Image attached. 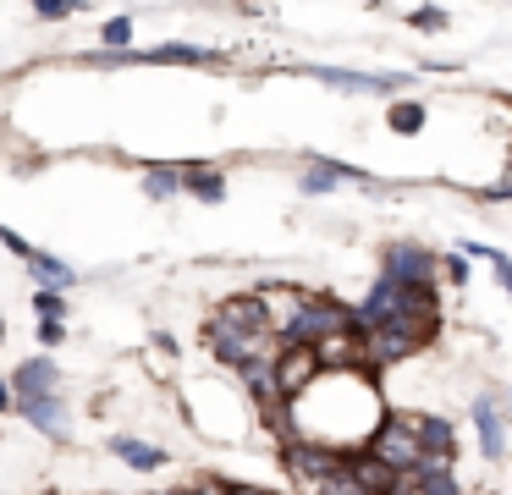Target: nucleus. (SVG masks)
Instances as JSON below:
<instances>
[{"mask_svg":"<svg viewBox=\"0 0 512 495\" xmlns=\"http://www.w3.org/2000/svg\"><path fill=\"white\" fill-rule=\"evenodd\" d=\"M430 336H435V308H419V314H402L391 325H375L369 330V363H397L408 352H419Z\"/></svg>","mask_w":512,"mask_h":495,"instance_id":"nucleus-1","label":"nucleus"},{"mask_svg":"<svg viewBox=\"0 0 512 495\" xmlns=\"http://www.w3.org/2000/svg\"><path fill=\"white\" fill-rule=\"evenodd\" d=\"M369 457H380L386 468L397 473H419L424 468V451H419V418H386L375 435L364 440Z\"/></svg>","mask_w":512,"mask_h":495,"instance_id":"nucleus-2","label":"nucleus"},{"mask_svg":"<svg viewBox=\"0 0 512 495\" xmlns=\"http://www.w3.org/2000/svg\"><path fill=\"white\" fill-rule=\"evenodd\" d=\"M320 374H325L320 347H309V341H281V352H276V391H281V407L298 402V396L309 391Z\"/></svg>","mask_w":512,"mask_h":495,"instance_id":"nucleus-3","label":"nucleus"},{"mask_svg":"<svg viewBox=\"0 0 512 495\" xmlns=\"http://www.w3.org/2000/svg\"><path fill=\"white\" fill-rule=\"evenodd\" d=\"M358 325L353 314H347L342 303H331V297H303V308L287 319V336L281 341H309V347H320L325 336H336V330Z\"/></svg>","mask_w":512,"mask_h":495,"instance_id":"nucleus-4","label":"nucleus"},{"mask_svg":"<svg viewBox=\"0 0 512 495\" xmlns=\"http://www.w3.org/2000/svg\"><path fill=\"white\" fill-rule=\"evenodd\" d=\"M281 462H287L303 484H314V490L347 473V457H342V451H331V446H320V440H292V446L281 451Z\"/></svg>","mask_w":512,"mask_h":495,"instance_id":"nucleus-5","label":"nucleus"},{"mask_svg":"<svg viewBox=\"0 0 512 495\" xmlns=\"http://www.w3.org/2000/svg\"><path fill=\"white\" fill-rule=\"evenodd\" d=\"M309 77H320L325 88H342V94H397L408 88V72H342V66H303Z\"/></svg>","mask_w":512,"mask_h":495,"instance_id":"nucleus-6","label":"nucleus"},{"mask_svg":"<svg viewBox=\"0 0 512 495\" xmlns=\"http://www.w3.org/2000/svg\"><path fill=\"white\" fill-rule=\"evenodd\" d=\"M347 479L364 495H402V479H408V473L386 468V462L369 457V451H347Z\"/></svg>","mask_w":512,"mask_h":495,"instance_id":"nucleus-7","label":"nucleus"},{"mask_svg":"<svg viewBox=\"0 0 512 495\" xmlns=\"http://www.w3.org/2000/svg\"><path fill=\"white\" fill-rule=\"evenodd\" d=\"M320 358L331 374H353L358 363H369V336L358 325H347V330H336V336L320 341Z\"/></svg>","mask_w":512,"mask_h":495,"instance_id":"nucleus-8","label":"nucleus"},{"mask_svg":"<svg viewBox=\"0 0 512 495\" xmlns=\"http://www.w3.org/2000/svg\"><path fill=\"white\" fill-rule=\"evenodd\" d=\"M204 336H210V352H215V358L232 363V369H248V363L259 358V347H265V336H243V330L221 325V319H215V325L204 330Z\"/></svg>","mask_w":512,"mask_h":495,"instance_id":"nucleus-9","label":"nucleus"},{"mask_svg":"<svg viewBox=\"0 0 512 495\" xmlns=\"http://www.w3.org/2000/svg\"><path fill=\"white\" fill-rule=\"evenodd\" d=\"M215 319H221V325H232V330H243V336H265V330H270L265 297H254V292H248V297H226Z\"/></svg>","mask_w":512,"mask_h":495,"instance_id":"nucleus-10","label":"nucleus"},{"mask_svg":"<svg viewBox=\"0 0 512 495\" xmlns=\"http://www.w3.org/2000/svg\"><path fill=\"white\" fill-rule=\"evenodd\" d=\"M474 424H479V451L490 462H501V446H507V418H501L496 396H479L474 402Z\"/></svg>","mask_w":512,"mask_h":495,"instance_id":"nucleus-11","label":"nucleus"},{"mask_svg":"<svg viewBox=\"0 0 512 495\" xmlns=\"http://www.w3.org/2000/svg\"><path fill=\"white\" fill-rule=\"evenodd\" d=\"M12 385H17V402H23V396H56L61 391V374H56V363H50V358H28V363H17Z\"/></svg>","mask_w":512,"mask_h":495,"instance_id":"nucleus-12","label":"nucleus"},{"mask_svg":"<svg viewBox=\"0 0 512 495\" xmlns=\"http://www.w3.org/2000/svg\"><path fill=\"white\" fill-rule=\"evenodd\" d=\"M17 413H23L28 424H39L50 440H67V407H61L56 396H23V402H17Z\"/></svg>","mask_w":512,"mask_h":495,"instance_id":"nucleus-13","label":"nucleus"},{"mask_svg":"<svg viewBox=\"0 0 512 495\" xmlns=\"http://www.w3.org/2000/svg\"><path fill=\"white\" fill-rule=\"evenodd\" d=\"M386 275L391 281H408V286H430V275H435V259L424 248H391V259H386Z\"/></svg>","mask_w":512,"mask_h":495,"instance_id":"nucleus-14","label":"nucleus"},{"mask_svg":"<svg viewBox=\"0 0 512 495\" xmlns=\"http://www.w3.org/2000/svg\"><path fill=\"white\" fill-rule=\"evenodd\" d=\"M419 451H424V462H452L457 457V435H452V424L446 418H419Z\"/></svg>","mask_w":512,"mask_h":495,"instance_id":"nucleus-15","label":"nucleus"},{"mask_svg":"<svg viewBox=\"0 0 512 495\" xmlns=\"http://www.w3.org/2000/svg\"><path fill=\"white\" fill-rule=\"evenodd\" d=\"M336 182H369V171H353V165L342 160H314L309 171H303V193H325V187Z\"/></svg>","mask_w":512,"mask_h":495,"instance_id":"nucleus-16","label":"nucleus"},{"mask_svg":"<svg viewBox=\"0 0 512 495\" xmlns=\"http://www.w3.org/2000/svg\"><path fill=\"white\" fill-rule=\"evenodd\" d=\"M402 495H463L452 479V468H441V462H424L419 473H413V484H402Z\"/></svg>","mask_w":512,"mask_h":495,"instance_id":"nucleus-17","label":"nucleus"},{"mask_svg":"<svg viewBox=\"0 0 512 495\" xmlns=\"http://www.w3.org/2000/svg\"><path fill=\"white\" fill-rule=\"evenodd\" d=\"M182 187H188L193 198H204V204H221L226 198V176L210 171V165H182Z\"/></svg>","mask_w":512,"mask_h":495,"instance_id":"nucleus-18","label":"nucleus"},{"mask_svg":"<svg viewBox=\"0 0 512 495\" xmlns=\"http://www.w3.org/2000/svg\"><path fill=\"white\" fill-rule=\"evenodd\" d=\"M111 451H116L122 462H133V468H144V473H149V468H166V451L149 446V440H133V435H116Z\"/></svg>","mask_w":512,"mask_h":495,"instance_id":"nucleus-19","label":"nucleus"},{"mask_svg":"<svg viewBox=\"0 0 512 495\" xmlns=\"http://www.w3.org/2000/svg\"><path fill=\"white\" fill-rule=\"evenodd\" d=\"M28 270H34L39 286H50V292H61V286L78 281V270H72L67 259H56V253H34V259H28Z\"/></svg>","mask_w":512,"mask_h":495,"instance_id":"nucleus-20","label":"nucleus"},{"mask_svg":"<svg viewBox=\"0 0 512 495\" xmlns=\"http://www.w3.org/2000/svg\"><path fill=\"white\" fill-rule=\"evenodd\" d=\"M182 187V171H171V165H149V176H144V193L155 198V204H166L171 193Z\"/></svg>","mask_w":512,"mask_h":495,"instance_id":"nucleus-21","label":"nucleus"},{"mask_svg":"<svg viewBox=\"0 0 512 495\" xmlns=\"http://www.w3.org/2000/svg\"><path fill=\"white\" fill-rule=\"evenodd\" d=\"M386 121H391V132H402V138H408V132H424V105L419 99H397Z\"/></svg>","mask_w":512,"mask_h":495,"instance_id":"nucleus-22","label":"nucleus"},{"mask_svg":"<svg viewBox=\"0 0 512 495\" xmlns=\"http://www.w3.org/2000/svg\"><path fill=\"white\" fill-rule=\"evenodd\" d=\"M408 28H419V33H441V28H446V11H441V6H419V11L408 17Z\"/></svg>","mask_w":512,"mask_h":495,"instance_id":"nucleus-23","label":"nucleus"},{"mask_svg":"<svg viewBox=\"0 0 512 495\" xmlns=\"http://www.w3.org/2000/svg\"><path fill=\"white\" fill-rule=\"evenodd\" d=\"M100 39L111 44V50H127V39H133V22H127V17H111V22L100 28Z\"/></svg>","mask_w":512,"mask_h":495,"instance_id":"nucleus-24","label":"nucleus"},{"mask_svg":"<svg viewBox=\"0 0 512 495\" xmlns=\"http://www.w3.org/2000/svg\"><path fill=\"white\" fill-rule=\"evenodd\" d=\"M34 308H39L45 319H61V314H67V297L50 292V286H39V292H34Z\"/></svg>","mask_w":512,"mask_h":495,"instance_id":"nucleus-25","label":"nucleus"},{"mask_svg":"<svg viewBox=\"0 0 512 495\" xmlns=\"http://www.w3.org/2000/svg\"><path fill=\"white\" fill-rule=\"evenodd\" d=\"M72 6H78V0H34V17L61 22V17H72Z\"/></svg>","mask_w":512,"mask_h":495,"instance_id":"nucleus-26","label":"nucleus"},{"mask_svg":"<svg viewBox=\"0 0 512 495\" xmlns=\"http://www.w3.org/2000/svg\"><path fill=\"white\" fill-rule=\"evenodd\" d=\"M0 242H6V248H12V253H17V259H23V264H28V259H34V253H39V248H34V242H28V237H17V231H12V226H0Z\"/></svg>","mask_w":512,"mask_h":495,"instance_id":"nucleus-27","label":"nucleus"},{"mask_svg":"<svg viewBox=\"0 0 512 495\" xmlns=\"http://www.w3.org/2000/svg\"><path fill=\"white\" fill-rule=\"evenodd\" d=\"M61 336H67V319H45V325H39V341H45V347H61Z\"/></svg>","mask_w":512,"mask_h":495,"instance_id":"nucleus-28","label":"nucleus"},{"mask_svg":"<svg viewBox=\"0 0 512 495\" xmlns=\"http://www.w3.org/2000/svg\"><path fill=\"white\" fill-rule=\"evenodd\" d=\"M320 495H364V490H358V484H353V479H347V473H342V479L320 484Z\"/></svg>","mask_w":512,"mask_h":495,"instance_id":"nucleus-29","label":"nucleus"},{"mask_svg":"<svg viewBox=\"0 0 512 495\" xmlns=\"http://www.w3.org/2000/svg\"><path fill=\"white\" fill-rule=\"evenodd\" d=\"M446 270H452V281H457V286L468 281V259H463V253H452V259H446Z\"/></svg>","mask_w":512,"mask_h":495,"instance_id":"nucleus-30","label":"nucleus"},{"mask_svg":"<svg viewBox=\"0 0 512 495\" xmlns=\"http://www.w3.org/2000/svg\"><path fill=\"white\" fill-rule=\"evenodd\" d=\"M226 495H270V490H254V484H232Z\"/></svg>","mask_w":512,"mask_h":495,"instance_id":"nucleus-31","label":"nucleus"},{"mask_svg":"<svg viewBox=\"0 0 512 495\" xmlns=\"http://www.w3.org/2000/svg\"><path fill=\"white\" fill-rule=\"evenodd\" d=\"M6 407H12V385L0 380V413H6Z\"/></svg>","mask_w":512,"mask_h":495,"instance_id":"nucleus-32","label":"nucleus"},{"mask_svg":"<svg viewBox=\"0 0 512 495\" xmlns=\"http://www.w3.org/2000/svg\"><path fill=\"white\" fill-rule=\"evenodd\" d=\"M0 341H6V319H0Z\"/></svg>","mask_w":512,"mask_h":495,"instance_id":"nucleus-33","label":"nucleus"},{"mask_svg":"<svg viewBox=\"0 0 512 495\" xmlns=\"http://www.w3.org/2000/svg\"><path fill=\"white\" fill-rule=\"evenodd\" d=\"M166 495H188V490H166Z\"/></svg>","mask_w":512,"mask_h":495,"instance_id":"nucleus-34","label":"nucleus"}]
</instances>
